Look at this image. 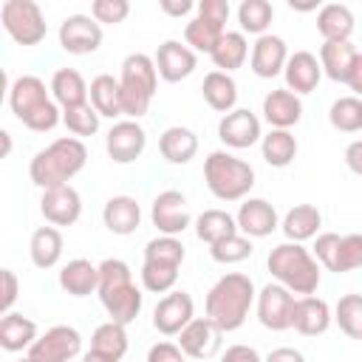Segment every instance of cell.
<instances>
[{"label": "cell", "mask_w": 362, "mask_h": 362, "mask_svg": "<svg viewBox=\"0 0 362 362\" xmlns=\"http://www.w3.org/2000/svg\"><path fill=\"white\" fill-rule=\"evenodd\" d=\"M274 20V6L269 0H243L238 6V23L243 34L263 37L269 34V25Z\"/></svg>", "instance_id": "38"}, {"label": "cell", "mask_w": 362, "mask_h": 362, "mask_svg": "<svg viewBox=\"0 0 362 362\" xmlns=\"http://www.w3.org/2000/svg\"><path fill=\"white\" fill-rule=\"evenodd\" d=\"M345 167L354 175H362V139H356L345 147Z\"/></svg>", "instance_id": "54"}, {"label": "cell", "mask_w": 362, "mask_h": 362, "mask_svg": "<svg viewBox=\"0 0 362 362\" xmlns=\"http://www.w3.org/2000/svg\"><path fill=\"white\" fill-rule=\"evenodd\" d=\"M59 45L76 57L93 54L102 45V25L90 14H68L59 23Z\"/></svg>", "instance_id": "13"}, {"label": "cell", "mask_w": 362, "mask_h": 362, "mask_svg": "<svg viewBox=\"0 0 362 362\" xmlns=\"http://www.w3.org/2000/svg\"><path fill=\"white\" fill-rule=\"evenodd\" d=\"M320 226H322V215L314 204H297L280 221V229H283L286 240H291V243H303V240L317 238Z\"/></svg>", "instance_id": "27"}, {"label": "cell", "mask_w": 362, "mask_h": 362, "mask_svg": "<svg viewBox=\"0 0 362 362\" xmlns=\"http://www.w3.org/2000/svg\"><path fill=\"white\" fill-rule=\"evenodd\" d=\"M223 34H226L223 25H215V23H209V20H204V17L195 14V17L187 23V28H184V42H187L195 54H212Z\"/></svg>", "instance_id": "39"}, {"label": "cell", "mask_w": 362, "mask_h": 362, "mask_svg": "<svg viewBox=\"0 0 362 362\" xmlns=\"http://www.w3.org/2000/svg\"><path fill=\"white\" fill-rule=\"evenodd\" d=\"M223 331L209 320V317H195L181 334H178V348L189 359H209L221 351Z\"/></svg>", "instance_id": "17"}, {"label": "cell", "mask_w": 362, "mask_h": 362, "mask_svg": "<svg viewBox=\"0 0 362 362\" xmlns=\"http://www.w3.org/2000/svg\"><path fill=\"white\" fill-rule=\"evenodd\" d=\"M99 119H102V116L96 113V107H93L90 102H85V105H79V107L62 110V124H65L68 133L76 136V139L93 136V133L99 130Z\"/></svg>", "instance_id": "45"}, {"label": "cell", "mask_w": 362, "mask_h": 362, "mask_svg": "<svg viewBox=\"0 0 362 362\" xmlns=\"http://www.w3.org/2000/svg\"><path fill=\"white\" fill-rule=\"evenodd\" d=\"M8 107L34 133H48L62 122V107L54 102L51 88L34 74H23L8 85Z\"/></svg>", "instance_id": "2"}, {"label": "cell", "mask_w": 362, "mask_h": 362, "mask_svg": "<svg viewBox=\"0 0 362 362\" xmlns=\"http://www.w3.org/2000/svg\"><path fill=\"white\" fill-rule=\"evenodd\" d=\"M263 119L274 130H291L303 119V99L288 88H274L263 96Z\"/></svg>", "instance_id": "22"}, {"label": "cell", "mask_w": 362, "mask_h": 362, "mask_svg": "<svg viewBox=\"0 0 362 362\" xmlns=\"http://www.w3.org/2000/svg\"><path fill=\"white\" fill-rule=\"evenodd\" d=\"M144 260H147V263H164V266L181 269V263H184V243H181L178 238L158 235V238L147 240V246H144Z\"/></svg>", "instance_id": "43"}, {"label": "cell", "mask_w": 362, "mask_h": 362, "mask_svg": "<svg viewBox=\"0 0 362 362\" xmlns=\"http://www.w3.org/2000/svg\"><path fill=\"white\" fill-rule=\"evenodd\" d=\"M141 286L153 294H170L173 286L178 283V269L175 266H164V263H147L141 266Z\"/></svg>", "instance_id": "47"}, {"label": "cell", "mask_w": 362, "mask_h": 362, "mask_svg": "<svg viewBox=\"0 0 362 362\" xmlns=\"http://www.w3.org/2000/svg\"><path fill=\"white\" fill-rule=\"evenodd\" d=\"M158 153L170 164H189L198 153V136L189 127L173 124L158 136Z\"/></svg>", "instance_id": "28"}, {"label": "cell", "mask_w": 362, "mask_h": 362, "mask_svg": "<svg viewBox=\"0 0 362 362\" xmlns=\"http://www.w3.org/2000/svg\"><path fill=\"white\" fill-rule=\"evenodd\" d=\"M246 57H249V40H246L243 31H226L221 37V42L215 45V51L209 54L215 71H223V74H232V71L243 68Z\"/></svg>", "instance_id": "33"}, {"label": "cell", "mask_w": 362, "mask_h": 362, "mask_svg": "<svg viewBox=\"0 0 362 362\" xmlns=\"http://www.w3.org/2000/svg\"><path fill=\"white\" fill-rule=\"evenodd\" d=\"M255 300H257V291H255L252 277L243 274V272H226L206 291L204 305H206V317L223 334H229V331H238L246 322Z\"/></svg>", "instance_id": "1"}, {"label": "cell", "mask_w": 362, "mask_h": 362, "mask_svg": "<svg viewBox=\"0 0 362 362\" xmlns=\"http://www.w3.org/2000/svg\"><path fill=\"white\" fill-rule=\"evenodd\" d=\"M328 122L339 133H359L362 130V99L359 96H339L328 107Z\"/></svg>", "instance_id": "40"}, {"label": "cell", "mask_w": 362, "mask_h": 362, "mask_svg": "<svg viewBox=\"0 0 362 362\" xmlns=\"http://www.w3.org/2000/svg\"><path fill=\"white\" fill-rule=\"evenodd\" d=\"M334 322V311L331 305L317 297V294H308V297H297L294 303V320H291V328L303 337H320L331 328Z\"/></svg>", "instance_id": "21"}, {"label": "cell", "mask_w": 362, "mask_h": 362, "mask_svg": "<svg viewBox=\"0 0 362 362\" xmlns=\"http://www.w3.org/2000/svg\"><path fill=\"white\" fill-rule=\"evenodd\" d=\"M263 362H305V356L297 348H274Z\"/></svg>", "instance_id": "56"}, {"label": "cell", "mask_w": 362, "mask_h": 362, "mask_svg": "<svg viewBox=\"0 0 362 362\" xmlns=\"http://www.w3.org/2000/svg\"><path fill=\"white\" fill-rule=\"evenodd\" d=\"M17 362H34V359H28V356H23V359H17Z\"/></svg>", "instance_id": "59"}, {"label": "cell", "mask_w": 362, "mask_h": 362, "mask_svg": "<svg viewBox=\"0 0 362 362\" xmlns=\"http://www.w3.org/2000/svg\"><path fill=\"white\" fill-rule=\"evenodd\" d=\"M90 105L96 107L99 116H107V119H119L124 116L122 110V88H119V79H113L110 74H99L90 79Z\"/></svg>", "instance_id": "35"}, {"label": "cell", "mask_w": 362, "mask_h": 362, "mask_svg": "<svg viewBox=\"0 0 362 362\" xmlns=\"http://www.w3.org/2000/svg\"><path fill=\"white\" fill-rule=\"evenodd\" d=\"M260 153L269 167H288L297 156V139L291 130H269L260 139Z\"/></svg>", "instance_id": "37"}, {"label": "cell", "mask_w": 362, "mask_h": 362, "mask_svg": "<svg viewBox=\"0 0 362 362\" xmlns=\"http://www.w3.org/2000/svg\"><path fill=\"white\" fill-rule=\"evenodd\" d=\"M85 161H88V147L82 144V139L62 136V139H54L40 153H34V158L28 164V175L34 181V187L51 189V187L68 184L76 173H82Z\"/></svg>", "instance_id": "3"}, {"label": "cell", "mask_w": 362, "mask_h": 362, "mask_svg": "<svg viewBox=\"0 0 362 362\" xmlns=\"http://www.w3.org/2000/svg\"><path fill=\"white\" fill-rule=\"evenodd\" d=\"M283 76H286V88L297 96L303 93H311L320 79H322V65H320V57H314L311 51H294L288 54V62L283 68Z\"/></svg>", "instance_id": "23"}, {"label": "cell", "mask_w": 362, "mask_h": 362, "mask_svg": "<svg viewBox=\"0 0 362 362\" xmlns=\"http://www.w3.org/2000/svg\"><path fill=\"white\" fill-rule=\"evenodd\" d=\"M229 14H232V8H229L226 0H201V3H198V17L215 23V25H223V28H226Z\"/></svg>", "instance_id": "49"}, {"label": "cell", "mask_w": 362, "mask_h": 362, "mask_svg": "<svg viewBox=\"0 0 362 362\" xmlns=\"http://www.w3.org/2000/svg\"><path fill=\"white\" fill-rule=\"evenodd\" d=\"M0 23L17 45H37L48 34L42 8L34 0H6L0 6Z\"/></svg>", "instance_id": "8"}, {"label": "cell", "mask_w": 362, "mask_h": 362, "mask_svg": "<svg viewBox=\"0 0 362 362\" xmlns=\"http://www.w3.org/2000/svg\"><path fill=\"white\" fill-rule=\"evenodd\" d=\"M119 88H122V110L127 119H141L156 96L158 88V71H156V59L136 51L127 54L122 62V76H119Z\"/></svg>", "instance_id": "7"}, {"label": "cell", "mask_w": 362, "mask_h": 362, "mask_svg": "<svg viewBox=\"0 0 362 362\" xmlns=\"http://www.w3.org/2000/svg\"><path fill=\"white\" fill-rule=\"evenodd\" d=\"M147 147V133L136 119L116 122L105 136V150L116 164H133Z\"/></svg>", "instance_id": "14"}, {"label": "cell", "mask_w": 362, "mask_h": 362, "mask_svg": "<svg viewBox=\"0 0 362 362\" xmlns=\"http://www.w3.org/2000/svg\"><path fill=\"white\" fill-rule=\"evenodd\" d=\"M0 139H3V156H8V153H11V133H8V130H3V133H0Z\"/></svg>", "instance_id": "58"}, {"label": "cell", "mask_w": 362, "mask_h": 362, "mask_svg": "<svg viewBox=\"0 0 362 362\" xmlns=\"http://www.w3.org/2000/svg\"><path fill=\"white\" fill-rule=\"evenodd\" d=\"M201 93H204V102L223 116L232 113L238 105V85L232 74H223V71H209L201 82Z\"/></svg>", "instance_id": "31"}, {"label": "cell", "mask_w": 362, "mask_h": 362, "mask_svg": "<svg viewBox=\"0 0 362 362\" xmlns=\"http://www.w3.org/2000/svg\"><path fill=\"white\" fill-rule=\"evenodd\" d=\"M317 31L325 42H345L354 34V11L342 3H325L317 11Z\"/></svg>", "instance_id": "30"}, {"label": "cell", "mask_w": 362, "mask_h": 362, "mask_svg": "<svg viewBox=\"0 0 362 362\" xmlns=\"http://www.w3.org/2000/svg\"><path fill=\"white\" fill-rule=\"evenodd\" d=\"M204 181L209 192L223 204L246 201L255 187V167L229 150H212L204 158Z\"/></svg>", "instance_id": "6"}, {"label": "cell", "mask_w": 362, "mask_h": 362, "mask_svg": "<svg viewBox=\"0 0 362 362\" xmlns=\"http://www.w3.org/2000/svg\"><path fill=\"white\" fill-rule=\"evenodd\" d=\"M362 269V232H351V235H339V246H337V257L331 272L345 274Z\"/></svg>", "instance_id": "46"}, {"label": "cell", "mask_w": 362, "mask_h": 362, "mask_svg": "<svg viewBox=\"0 0 362 362\" xmlns=\"http://www.w3.org/2000/svg\"><path fill=\"white\" fill-rule=\"evenodd\" d=\"M82 354V334L74 325H54L28 348V359L34 362H71Z\"/></svg>", "instance_id": "9"}, {"label": "cell", "mask_w": 362, "mask_h": 362, "mask_svg": "<svg viewBox=\"0 0 362 362\" xmlns=\"http://www.w3.org/2000/svg\"><path fill=\"white\" fill-rule=\"evenodd\" d=\"M62 232L57 226H37L28 240V255L37 269H54L62 257Z\"/></svg>", "instance_id": "32"}, {"label": "cell", "mask_w": 362, "mask_h": 362, "mask_svg": "<svg viewBox=\"0 0 362 362\" xmlns=\"http://www.w3.org/2000/svg\"><path fill=\"white\" fill-rule=\"evenodd\" d=\"M195 235H198V240L212 246L218 240H226V238L238 235V221L226 209H204L195 218Z\"/></svg>", "instance_id": "36"}, {"label": "cell", "mask_w": 362, "mask_h": 362, "mask_svg": "<svg viewBox=\"0 0 362 362\" xmlns=\"http://www.w3.org/2000/svg\"><path fill=\"white\" fill-rule=\"evenodd\" d=\"M345 85L354 90V96L362 99V54H356V59H354V65H351V71H348Z\"/></svg>", "instance_id": "55"}, {"label": "cell", "mask_w": 362, "mask_h": 362, "mask_svg": "<svg viewBox=\"0 0 362 362\" xmlns=\"http://www.w3.org/2000/svg\"><path fill=\"white\" fill-rule=\"evenodd\" d=\"M59 286L71 297H88V294L99 291V266H93L85 257L68 260L59 269Z\"/></svg>", "instance_id": "26"}, {"label": "cell", "mask_w": 362, "mask_h": 362, "mask_svg": "<svg viewBox=\"0 0 362 362\" xmlns=\"http://www.w3.org/2000/svg\"><path fill=\"white\" fill-rule=\"evenodd\" d=\"M266 266L274 277V283L286 286L291 294L308 297L320 288V277H322V266L317 263V257L311 255V249H305L303 243H277L269 257Z\"/></svg>", "instance_id": "5"}, {"label": "cell", "mask_w": 362, "mask_h": 362, "mask_svg": "<svg viewBox=\"0 0 362 362\" xmlns=\"http://www.w3.org/2000/svg\"><path fill=\"white\" fill-rule=\"evenodd\" d=\"M192 320H195V303L187 291H170L153 308V328L164 337H178Z\"/></svg>", "instance_id": "12"}, {"label": "cell", "mask_w": 362, "mask_h": 362, "mask_svg": "<svg viewBox=\"0 0 362 362\" xmlns=\"http://www.w3.org/2000/svg\"><path fill=\"white\" fill-rule=\"evenodd\" d=\"M37 342V322L31 317H23L17 311H8L0 317V345L8 354L28 351Z\"/></svg>", "instance_id": "29"}, {"label": "cell", "mask_w": 362, "mask_h": 362, "mask_svg": "<svg viewBox=\"0 0 362 362\" xmlns=\"http://www.w3.org/2000/svg\"><path fill=\"white\" fill-rule=\"evenodd\" d=\"M40 212L48 221V226H71L82 215V198L71 184L51 187L40 195Z\"/></svg>", "instance_id": "16"}, {"label": "cell", "mask_w": 362, "mask_h": 362, "mask_svg": "<svg viewBox=\"0 0 362 362\" xmlns=\"http://www.w3.org/2000/svg\"><path fill=\"white\" fill-rule=\"evenodd\" d=\"M235 221H238V232L246 238H269L280 226L277 209L266 198H246L238 206Z\"/></svg>", "instance_id": "20"}, {"label": "cell", "mask_w": 362, "mask_h": 362, "mask_svg": "<svg viewBox=\"0 0 362 362\" xmlns=\"http://www.w3.org/2000/svg\"><path fill=\"white\" fill-rule=\"evenodd\" d=\"M51 96L54 102L68 110V107H79L85 102H90V85L85 82V76L76 68H57L51 76Z\"/></svg>", "instance_id": "24"}, {"label": "cell", "mask_w": 362, "mask_h": 362, "mask_svg": "<svg viewBox=\"0 0 362 362\" xmlns=\"http://www.w3.org/2000/svg\"><path fill=\"white\" fill-rule=\"evenodd\" d=\"M3 297H0V311L8 314L11 305L17 303V294H20V283H17V274L11 269H3Z\"/></svg>", "instance_id": "51"}, {"label": "cell", "mask_w": 362, "mask_h": 362, "mask_svg": "<svg viewBox=\"0 0 362 362\" xmlns=\"http://www.w3.org/2000/svg\"><path fill=\"white\" fill-rule=\"evenodd\" d=\"M153 59L164 82H181L198 68V54L187 42H178V40H164Z\"/></svg>", "instance_id": "18"}, {"label": "cell", "mask_w": 362, "mask_h": 362, "mask_svg": "<svg viewBox=\"0 0 362 362\" xmlns=\"http://www.w3.org/2000/svg\"><path fill=\"white\" fill-rule=\"evenodd\" d=\"M356 54H359V51L354 48L351 40H345V42H322V45H320V65H322V74H325L328 79L345 85L348 71H351Z\"/></svg>", "instance_id": "34"}, {"label": "cell", "mask_w": 362, "mask_h": 362, "mask_svg": "<svg viewBox=\"0 0 362 362\" xmlns=\"http://www.w3.org/2000/svg\"><path fill=\"white\" fill-rule=\"evenodd\" d=\"M102 221L107 226V232L113 235H133L141 226V206L133 195H113L105 201L102 209Z\"/></svg>", "instance_id": "25"}, {"label": "cell", "mask_w": 362, "mask_h": 362, "mask_svg": "<svg viewBox=\"0 0 362 362\" xmlns=\"http://www.w3.org/2000/svg\"><path fill=\"white\" fill-rule=\"evenodd\" d=\"M294 303H297V297H294L286 286H280V283H266V286L257 291V300H255L260 325L269 328V331H286V328H291Z\"/></svg>", "instance_id": "10"}, {"label": "cell", "mask_w": 362, "mask_h": 362, "mask_svg": "<svg viewBox=\"0 0 362 362\" xmlns=\"http://www.w3.org/2000/svg\"><path fill=\"white\" fill-rule=\"evenodd\" d=\"M82 362H119V359H113V356H107V354H102V351H85L82 354Z\"/></svg>", "instance_id": "57"}, {"label": "cell", "mask_w": 362, "mask_h": 362, "mask_svg": "<svg viewBox=\"0 0 362 362\" xmlns=\"http://www.w3.org/2000/svg\"><path fill=\"white\" fill-rule=\"evenodd\" d=\"M221 362H263V356H260V354H257L252 345L238 342V345H229V348L223 351Z\"/></svg>", "instance_id": "52"}, {"label": "cell", "mask_w": 362, "mask_h": 362, "mask_svg": "<svg viewBox=\"0 0 362 362\" xmlns=\"http://www.w3.org/2000/svg\"><path fill=\"white\" fill-rule=\"evenodd\" d=\"M90 348L102 351V354H107L113 359H122L127 354V331H124V325L113 322V320L96 325V331L90 337Z\"/></svg>", "instance_id": "41"}, {"label": "cell", "mask_w": 362, "mask_h": 362, "mask_svg": "<svg viewBox=\"0 0 362 362\" xmlns=\"http://www.w3.org/2000/svg\"><path fill=\"white\" fill-rule=\"evenodd\" d=\"M288 62V48H286V40L277 37V34H263L255 40L252 45V54H249V68L255 76L260 79H272L277 74H283Z\"/></svg>", "instance_id": "19"}, {"label": "cell", "mask_w": 362, "mask_h": 362, "mask_svg": "<svg viewBox=\"0 0 362 362\" xmlns=\"http://www.w3.org/2000/svg\"><path fill=\"white\" fill-rule=\"evenodd\" d=\"M150 221L161 235H170V238L184 235L189 229V223H192V215H189L184 192H178V189L158 192L153 198V206H150Z\"/></svg>", "instance_id": "11"}, {"label": "cell", "mask_w": 362, "mask_h": 362, "mask_svg": "<svg viewBox=\"0 0 362 362\" xmlns=\"http://www.w3.org/2000/svg\"><path fill=\"white\" fill-rule=\"evenodd\" d=\"M252 252H255L252 238H246V235H240V232H238V235H232V238H226V240H218V243H212V246H209L212 260H215V263H223V266L240 263V260L252 257Z\"/></svg>", "instance_id": "44"}, {"label": "cell", "mask_w": 362, "mask_h": 362, "mask_svg": "<svg viewBox=\"0 0 362 362\" xmlns=\"http://www.w3.org/2000/svg\"><path fill=\"white\" fill-rule=\"evenodd\" d=\"M127 14H130L127 0H93L90 3V17L99 25H119L127 20Z\"/></svg>", "instance_id": "48"}, {"label": "cell", "mask_w": 362, "mask_h": 362, "mask_svg": "<svg viewBox=\"0 0 362 362\" xmlns=\"http://www.w3.org/2000/svg\"><path fill=\"white\" fill-rule=\"evenodd\" d=\"M158 8L167 14V17H187L192 8H198L192 0H161Z\"/></svg>", "instance_id": "53"}, {"label": "cell", "mask_w": 362, "mask_h": 362, "mask_svg": "<svg viewBox=\"0 0 362 362\" xmlns=\"http://www.w3.org/2000/svg\"><path fill=\"white\" fill-rule=\"evenodd\" d=\"M147 362H184V351L178 342H156L147 351Z\"/></svg>", "instance_id": "50"}, {"label": "cell", "mask_w": 362, "mask_h": 362, "mask_svg": "<svg viewBox=\"0 0 362 362\" xmlns=\"http://www.w3.org/2000/svg\"><path fill=\"white\" fill-rule=\"evenodd\" d=\"M218 139L229 150H246V147H252V144H257L263 139L260 119L249 107H235L232 113L221 116V122H218Z\"/></svg>", "instance_id": "15"}, {"label": "cell", "mask_w": 362, "mask_h": 362, "mask_svg": "<svg viewBox=\"0 0 362 362\" xmlns=\"http://www.w3.org/2000/svg\"><path fill=\"white\" fill-rule=\"evenodd\" d=\"M334 322L351 339H362V294H345L334 305Z\"/></svg>", "instance_id": "42"}, {"label": "cell", "mask_w": 362, "mask_h": 362, "mask_svg": "<svg viewBox=\"0 0 362 362\" xmlns=\"http://www.w3.org/2000/svg\"><path fill=\"white\" fill-rule=\"evenodd\" d=\"M96 294H99L107 317L122 325H130L139 317L141 303H144V294L133 283L130 266L119 257H107L99 263V291Z\"/></svg>", "instance_id": "4"}]
</instances>
